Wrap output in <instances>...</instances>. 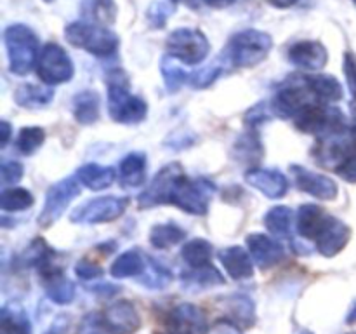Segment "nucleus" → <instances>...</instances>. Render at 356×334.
<instances>
[{"label":"nucleus","instance_id":"obj_1","mask_svg":"<svg viewBox=\"0 0 356 334\" xmlns=\"http://www.w3.org/2000/svg\"><path fill=\"white\" fill-rule=\"evenodd\" d=\"M271 47L273 38L270 33L256 28H247L229 38L222 56L226 65L233 68H252L268 58Z\"/></svg>","mask_w":356,"mask_h":334},{"label":"nucleus","instance_id":"obj_2","mask_svg":"<svg viewBox=\"0 0 356 334\" xmlns=\"http://www.w3.org/2000/svg\"><path fill=\"white\" fill-rule=\"evenodd\" d=\"M3 44H6L7 59H9V70L14 75H28L37 66L38 54V38L30 26L21 23L9 24L3 30Z\"/></svg>","mask_w":356,"mask_h":334},{"label":"nucleus","instance_id":"obj_3","mask_svg":"<svg viewBox=\"0 0 356 334\" xmlns=\"http://www.w3.org/2000/svg\"><path fill=\"white\" fill-rule=\"evenodd\" d=\"M65 38L76 49H83L96 58H110L118 51V37L106 26L73 21L65 28Z\"/></svg>","mask_w":356,"mask_h":334},{"label":"nucleus","instance_id":"obj_4","mask_svg":"<svg viewBox=\"0 0 356 334\" xmlns=\"http://www.w3.org/2000/svg\"><path fill=\"white\" fill-rule=\"evenodd\" d=\"M356 150V129L346 125L343 129L329 132L316 139V146L313 148V157L316 164L325 169L336 170L346 162Z\"/></svg>","mask_w":356,"mask_h":334},{"label":"nucleus","instance_id":"obj_5","mask_svg":"<svg viewBox=\"0 0 356 334\" xmlns=\"http://www.w3.org/2000/svg\"><path fill=\"white\" fill-rule=\"evenodd\" d=\"M108 113L118 124H139L146 118L148 104L143 97L131 94L124 80L111 77L108 84Z\"/></svg>","mask_w":356,"mask_h":334},{"label":"nucleus","instance_id":"obj_6","mask_svg":"<svg viewBox=\"0 0 356 334\" xmlns=\"http://www.w3.org/2000/svg\"><path fill=\"white\" fill-rule=\"evenodd\" d=\"M167 54L184 65H200L211 51L209 38L198 28H177L167 37Z\"/></svg>","mask_w":356,"mask_h":334},{"label":"nucleus","instance_id":"obj_7","mask_svg":"<svg viewBox=\"0 0 356 334\" xmlns=\"http://www.w3.org/2000/svg\"><path fill=\"white\" fill-rule=\"evenodd\" d=\"M292 120L299 131L306 132V134H315L318 138L348 125L343 111L339 108H334L332 104L325 103L308 104Z\"/></svg>","mask_w":356,"mask_h":334},{"label":"nucleus","instance_id":"obj_8","mask_svg":"<svg viewBox=\"0 0 356 334\" xmlns=\"http://www.w3.org/2000/svg\"><path fill=\"white\" fill-rule=\"evenodd\" d=\"M214 191L216 184L207 177L190 180V177L183 176L174 190L170 204L177 205L188 214L204 216L209 211V204H211Z\"/></svg>","mask_w":356,"mask_h":334},{"label":"nucleus","instance_id":"obj_9","mask_svg":"<svg viewBox=\"0 0 356 334\" xmlns=\"http://www.w3.org/2000/svg\"><path fill=\"white\" fill-rule=\"evenodd\" d=\"M37 75L47 86H58L73 79L75 75V66L72 58L66 54L65 49L59 44L49 42L42 47L37 61Z\"/></svg>","mask_w":356,"mask_h":334},{"label":"nucleus","instance_id":"obj_10","mask_svg":"<svg viewBox=\"0 0 356 334\" xmlns=\"http://www.w3.org/2000/svg\"><path fill=\"white\" fill-rule=\"evenodd\" d=\"M312 103H320L313 96L306 77H292L278 87L273 97V111L282 118H294L302 108Z\"/></svg>","mask_w":356,"mask_h":334},{"label":"nucleus","instance_id":"obj_11","mask_svg":"<svg viewBox=\"0 0 356 334\" xmlns=\"http://www.w3.org/2000/svg\"><path fill=\"white\" fill-rule=\"evenodd\" d=\"M127 204L129 200L125 197H111V195L97 197L73 209L70 219L76 225H97V223L115 221L124 214Z\"/></svg>","mask_w":356,"mask_h":334},{"label":"nucleus","instance_id":"obj_12","mask_svg":"<svg viewBox=\"0 0 356 334\" xmlns=\"http://www.w3.org/2000/svg\"><path fill=\"white\" fill-rule=\"evenodd\" d=\"M80 184L82 183H80L76 176L65 177V180L52 184L47 190V193H45V204L40 216H38V225L51 226L52 223L58 221L65 214L68 205L79 197Z\"/></svg>","mask_w":356,"mask_h":334},{"label":"nucleus","instance_id":"obj_13","mask_svg":"<svg viewBox=\"0 0 356 334\" xmlns=\"http://www.w3.org/2000/svg\"><path fill=\"white\" fill-rule=\"evenodd\" d=\"M183 176L184 173L181 164L172 162L163 166L162 169L155 174L152 183H149L148 186L145 188V191L139 195L138 198L139 207L149 209L162 204H170V198H172L174 190H176L177 183H179V180Z\"/></svg>","mask_w":356,"mask_h":334},{"label":"nucleus","instance_id":"obj_14","mask_svg":"<svg viewBox=\"0 0 356 334\" xmlns=\"http://www.w3.org/2000/svg\"><path fill=\"white\" fill-rule=\"evenodd\" d=\"M205 313L193 303H179L167 313L165 331L155 334H207Z\"/></svg>","mask_w":356,"mask_h":334},{"label":"nucleus","instance_id":"obj_15","mask_svg":"<svg viewBox=\"0 0 356 334\" xmlns=\"http://www.w3.org/2000/svg\"><path fill=\"white\" fill-rule=\"evenodd\" d=\"M287 58L302 72H320L329 61V52L318 40H299L289 47Z\"/></svg>","mask_w":356,"mask_h":334},{"label":"nucleus","instance_id":"obj_16","mask_svg":"<svg viewBox=\"0 0 356 334\" xmlns=\"http://www.w3.org/2000/svg\"><path fill=\"white\" fill-rule=\"evenodd\" d=\"M292 177H294L296 186L305 193L312 195V197L320 198V200H334L337 197V183L332 177L325 176V174L313 173V170L305 169L301 166L291 167Z\"/></svg>","mask_w":356,"mask_h":334},{"label":"nucleus","instance_id":"obj_17","mask_svg":"<svg viewBox=\"0 0 356 334\" xmlns=\"http://www.w3.org/2000/svg\"><path fill=\"white\" fill-rule=\"evenodd\" d=\"M351 237V228L341 219L329 216L327 221L323 223L322 230L316 235V249L320 254H323L325 257H332L336 254H339L344 247L348 246Z\"/></svg>","mask_w":356,"mask_h":334},{"label":"nucleus","instance_id":"obj_18","mask_svg":"<svg viewBox=\"0 0 356 334\" xmlns=\"http://www.w3.org/2000/svg\"><path fill=\"white\" fill-rule=\"evenodd\" d=\"M104 322L111 334H134L141 327V317L134 303L129 299L115 301L104 310Z\"/></svg>","mask_w":356,"mask_h":334},{"label":"nucleus","instance_id":"obj_19","mask_svg":"<svg viewBox=\"0 0 356 334\" xmlns=\"http://www.w3.org/2000/svg\"><path fill=\"white\" fill-rule=\"evenodd\" d=\"M247 249L252 256L254 263L263 270L275 267L285 257V249L278 240L264 235V233H250L247 235Z\"/></svg>","mask_w":356,"mask_h":334},{"label":"nucleus","instance_id":"obj_20","mask_svg":"<svg viewBox=\"0 0 356 334\" xmlns=\"http://www.w3.org/2000/svg\"><path fill=\"white\" fill-rule=\"evenodd\" d=\"M245 181L268 198H282L289 190V180L277 169H250L245 173Z\"/></svg>","mask_w":356,"mask_h":334},{"label":"nucleus","instance_id":"obj_21","mask_svg":"<svg viewBox=\"0 0 356 334\" xmlns=\"http://www.w3.org/2000/svg\"><path fill=\"white\" fill-rule=\"evenodd\" d=\"M40 275L44 278L45 294H47V298L52 303L68 305V303L75 299V284L65 277V273H63V270L58 264L45 268V270L40 271Z\"/></svg>","mask_w":356,"mask_h":334},{"label":"nucleus","instance_id":"obj_22","mask_svg":"<svg viewBox=\"0 0 356 334\" xmlns=\"http://www.w3.org/2000/svg\"><path fill=\"white\" fill-rule=\"evenodd\" d=\"M219 261L226 273L235 280H243V278H250L254 275V260L249 250H245L243 247H226L219 253Z\"/></svg>","mask_w":356,"mask_h":334},{"label":"nucleus","instance_id":"obj_23","mask_svg":"<svg viewBox=\"0 0 356 334\" xmlns=\"http://www.w3.org/2000/svg\"><path fill=\"white\" fill-rule=\"evenodd\" d=\"M80 14L87 23L110 26L117 19L118 7L115 0H83L80 3Z\"/></svg>","mask_w":356,"mask_h":334},{"label":"nucleus","instance_id":"obj_24","mask_svg":"<svg viewBox=\"0 0 356 334\" xmlns=\"http://www.w3.org/2000/svg\"><path fill=\"white\" fill-rule=\"evenodd\" d=\"M118 177L124 188H136L146 180V157L145 153L132 152L122 159L118 166Z\"/></svg>","mask_w":356,"mask_h":334},{"label":"nucleus","instance_id":"obj_25","mask_svg":"<svg viewBox=\"0 0 356 334\" xmlns=\"http://www.w3.org/2000/svg\"><path fill=\"white\" fill-rule=\"evenodd\" d=\"M329 214L316 204H305L299 207L298 212V232L305 239L315 240L322 230L323 223L327 221Z\"/></svg>","mask_w":356,"mask_h":334},{"label":"nucleus","instance_id":"obj_26","mask_svg":"<svg viewBox=\"0 0 356 334\" xmlns=\"http://www.w3.org/2000/svg\"><path fill=\"white\" fill-rule=\"evenodd\" d=\"M115 176H117V173H115L113 167L101 166V164H86L76 173V177H79L80 183L94 191L110 188L113 184Z\"/></svg>","mask_w":356,"mask_h":334},{"label":"nucleus","instance_id":"obj_27","mask_svg":"<svg viewBox=\"0 0 356 334\" xmlns=\"http://www.w3.org/2000/svg\"><path fill=\"white\" fill-rule=\"evenodd\" d=\"M73 117L79 124L90 125L99 118V94L96 90H80L73 96Z\"/></svg>","mask_w":356,"mask_h":334},{"label":"nucleus","instance_id":"obj_28","mask_svg":"<svg viewBox=\"0 0 356 334\" xmlns=\"http://www.w3.org/2000/svg\"><path fill=\"white\" fill-rule=\"evenodd\" d=\"M308 79V86L312 89L313 96L316 97V101L325 104H332L336 101H341L344 96L343 86L339 84V80L332 75H312L306 77Z\"/></svg>","mask_w":356,"mask_h":334},{"label":"nucleus","instance_id":"obj_29","mask_svg":"<svg viewBox=\"0 0 356 334\" xmlns=\"http://www.w3.org/2000/svg\"><path fill=\"white\" fill-rule=\"evenodd\" d=\"M52 97H54V90L51 87L37 86V84H21L14 93V101L28 110H38V108L47 106Z\"/></svg>","mask_w":356,"mask_h":334},{"label":"nucleus","instance_id":"obj_30","mask_svg":"<svg viewBox=\"0 0 356 334\" xmlns=\"http://www.w3.org/2000/svg\"><path fill=\"white\" fill-rule=\"evenodd\" d=\"M181 280H183V284L188 289H195V291L225 284V278H222L221 271L216 267H212V264L200 268H190V270L183 271Z\"/></svg>","mask_w":356,"mask_h":334},{"label":"nucleus","instance_id":"obj_31","mask_svg":"<svg viewBox=\"0 0 356 334\" xmlns=\"http://www.w3.org/2000/svg\"><path fill=\"white\" fill-rule=\"evenodd\" d=\"M145 268H146V256H143L141 253L132 249V250H127V253L120 254V256L111 263L110 273L111 277L115 278L141 277Z\"/></svg>","mask_w":356,"mask_h":334},{"label":"nucleus","instance_id":"obj_32","mask_svg":"<svg viewBox=\"0 0 356 334\" xmlns=\"http://www.w3.org/2000/svg\"><path fill=\"white\" fill-rule=\"evenodd\" d=\"M0 334H31V324L23 308L6 305L0 315Z\"/></svg>","mask_w":356,"mask_h":334},{"label":"nucleus","instance_id":"obj_33","mask_svg":"<svg viewBox=\"0 0 356 334\" xmlns=\"http://www.w3.org/2000/svg\"><path fill=\"white\" fill-rule=\"evenodd\" d=\"M292 219H294L292 209H289L287 205H277V207H271L266 212L264 225H266L268 232L271 235L278 237V239H287L291 235Z\"/></svg>","mask_w":356,"mask_h":334},{"label":"nucleus","instance_id":"obj_34","mask_svg":"<svg viewBox=\"0 0 356 334\" xmlns=\"http://www.w3.org/2000/svg\"><path fill=\"white\" fill-rule=\"evenodd\" d=\"M184 237H186V232L181 226L174 225V223H163V225L153 226L149 232V242L156 249H169L184 240Z\"/></svg>","mask_w":356,"mask_h":334},{"label":"nucleus","instance_id":"obj_35","mask_svg":"<svg viewBox=\"0 0 356 334\" xmlns=\"http://www.w3.org/2000/svg\"><path fill=\"white\" fill-rule=\"evenodd\" d=\"M183 260L190 264V268H200L211 264L212 244L205 239H193L184 244L181 250Z\"/></svg>","mask_w":356,"mask_h":334},{"label":"nucleus","instance_id":"obj_36","mask_svg":"<svg viewBox=\"0 0 356 334\" xmlns=\"http://www.w3.org/2000/svg\"><path fill=\"white\" fill-rule=\"evenodd\" d=\"M235 155L240 162L254 164L263 157V145L259 141V134L254 129L240 136L235 143Z\"/></svg>","mask_w":356,"mask_h":334},{"label":"nucleus","instance_id":"obj_37","mask_svg":"<svg viewBox=\"0 0 356 334\" xmlns=\"http://www.w3.org/2000/svg\"><path fill=\"white\" fill-rule=\"evenodd\" d=\"M160 73H162V79L165 82V89L169 93H176L183 87V84L186 82L188 73L186 70L181 66V63L177 61L172 56L165 54L160 59Z\"/></svg>","mask_w":356,"mask_h":334},{"label":"nucleus","instance_id":"obj_38","mask_svg":"<svg viewBox=\"0 0 356 334\" xmlns=\"http://www.w3.org/2000/svg\"><path fill=\"white\" fill-rule=\"evenodd\" d=\"M138 280H141V284L148 289H163L172 280V273L162 263L146 256V268Z\"/></svg>","mask_w":356,"mask_h":334},{"label":"nucleus","instance_id":"obj_39","mask_svg":"<svg viewBox=\"0 0 356 334\" xmlns=\"http://www.w3.org/2000/svg\"><path fill=\"white\" fill-rule=\"evenodd\" d=\"M35 202L33 195L26 188H6L0 195V207L3 212H19L31 207Z\"/></svg>","mask_w":356,"mask_h":334},{"label":"nucleus","instance_id":"obj_40","mask_svg":"<svg viewBox=\"0 0 356 334\" xmlns=\"http://www.w3.org/2000/svg\"><path fill=\"white\" fill-rule=\"evenodd\" d=\"M54 250L47 246V242L42 239H35L23 253V264L26 267H38V270L52 263Z\"/></svg>","mask_w":356,"mask_h":334},{"label":"nucleus","instance_id":"obj_41","mask_svg":"<svg viewBox=\"0 0 356 334\" xmlns=\"http://www.w3.org/2000/svg\"><path fill=\"white\" fill-rule=\"evenodd\" d=\"M44 139L45 131L42 127H37V125L23 127L16 138V148L23 155H33L44 145Z\"/></svg>","mask_w":356,"mask_h":334},{"label":"nucleus","instance_id":"obj_42","mask_svg":"<svg viewBox=\"0 0 356 334\" xmlns=\"http://www.w3.org/2000/svg\"><path fill=\"white\" fill-rule=\"evenodd\" d=\"M229 310H232V320L243 326H252L254 319V303L252 299L247 298V296H233L228 303Z\"/></svg>","mask_w":356,"mask_h":334},{"label":"nucleus","instance_id":"obj_43","mask_svg":"<svg viewBox=\"0 0 356 334\" xmlns=\"http://www.w3.org/2000/svg\"><path fill=\"white\" fill-rule=\"evenodd\" d=\"M174 9H176V6H172L169 0H156V2H153L149 6L148 13H146V19H148L149 26L156 28V30L165 26Z\"/></svg>","mask_w":356,"mask_h":334},{"label":"nucleus","instance_id":"obj_44","mask_svg":"<svg viewBox=\"0 0 356 334\" xmlns=\"http://www.w3.org/2000/svg\"><path fill=\"white\" fill-rule=\"evenodd\" d=\"M76 334H111V331L108 329L106 322H104L103 313L90 312L80 320Z\"/></svg>","mask_w":356,"mask_h":334},{"label":"nucleus","instance_id":"obj_45","mask_svg":"<svg viewBox=\"0 0 356 334\" xmlns=\"http://www.w3.org/2000/svg\"><path fill=\"white\" fill-rule=\"evenodd\" d=\"M221 73H222V66L219 65L204 66V68L197 70V72L190 77V84L193 89H205V87L212 86V84L221 77Z\"/></svg>","mask_w":356,"mask_h":334},{"label":"nucleus","instance_id":"obj_46","mask_svg":"<svg viewBox=\"0 0 356 334\" xmlns=\"http://www.w3.org/2000/svg\"><path fill=\"white\" fill-rule=\"evenodd\" d=\"M344 77H346L348 89H350L351 97V108H353V115L356 118V56L353 52H344Z\"/></svg>","mask_w":356,"mask_h":334},{"label":"nucleus","instance_id":"obj_47","mask_svg":"<svg viewBox=\"0 0 356 334\" xmlns=\"http://www.w3.org/2000/svg\"><path fill=\"white\" fill-rule=\"evenodd\" d=\"M271 118L270 110H268L266 103H257L256 106L250 108L245 113V124L249 125L250 129H256L259 125H263L264 122H268Z\"/></svg>","mask_w":356,"mask_h":334},{"label":"nucleus","instance_id":"obj_48","mask_svg":"<svg viewBox=\"0 0 356 334\" xmlns=\"http://www.w3.org/2000/svg\"><path fill=\"white\" fill-rule=\"evenodd\" d=\"M75 273L76 277L82 278V280H96V278L103 277V268L99 264L92 263V261L80 260L75 264Z\"/></svg>","mask_w":356,"mask_h":334},{"label":"nucleus","instance_id":"obj_49","mask_svg":"<svg viewBox=\"0 0 356 334\" xmlns=\"http://www.w3.org/2000/svg\"><path fill=\"white\" fill-rule=\"evenodd\" d=\"M0 174H2L3 184H14L23 177V166L19 162H16V160H9V162L2 164Z\"/></svg>","mask_w":356,"mask_h":334},{"label":"nucleus","instance_id":"obj_50","mask_svg":"<svg viewBox=\"0 0 356 334\" xmlns=\"http://www.w3.org/2000/svg\"><path fill=\"white\" fill-rule=\"evenodd\" d=\"M207 334H242V327L232 319H219L209 327Z\"/></svg>","mask_w":356,"mask_h":334},{"label":"nucleus","instance_id":"obj_51","mask_svg":"<svg viewBox=\"0 0 356 334\" xmlns=\"http://www.w3.org/2000/svg\"><path fill=\"white\" fill-rule=\"evenodd\" d=\"M337 174L348 183H356V150L351 153L350 159L337 169Z\"/></svg>","mask_w":356,"mask_h":334},{"label":"nucleus","instance_id":"obj_52","mask_svg":"<svg viewBox=\"0 0 356 334\" xmlns=\"http://www.w3.org/2000/svg\"><path fill=\"white\" fill-rule=\"evenodd\" d=\"M0 129H2V138H0V146H6L10 139V125L7 120L0 122Z\"/></svg>","mask_w":356,"mask_h":334},{"label":"nucleus","instance_id":"obj_53","mask_svg":"<svg viewBox=\"0 0 356 334\" xmlns=\"http://www.w3.org/2000/svg\"><path fill=\"white\" fill-rule=\"evenodd\" d=\"M202 2H204L205 6L216 7V9H225V7H228V6H232V3H235L236 0H202Z\"/></svg>","mask_w":356,"mask_h":334},{"label":"nucleus","instance_id":"obj_54","mask_svg":"<svg viewBox=\"0 0 356 334\" xmlns=\"http://www.w3.org/2000/svg\"><path fill=\"white\" fill-rule=\"evenodd\" d=\"M299 0H270V3L273 7H277V9H289V7L296 6Z\"/></svg>","mask_w":356,"mask_h":334},{"label":"nucleus","instance_id":"obj_55","mask_svg":"<svg viewBox=\"0 0 356 334\" xmlns=\"http://www.w3.org/2000/svg\"><path fill=\"white\" fill-rule=\"evenodd\" d=\"M346 322H348V324H355V322H356V301H355V305L351 306L350 313H348V317H346Z\"/></svg>","mask_w":356,"mask_h":334},{"label":"nucleus","instance_id":"obj_56","mask_svg":"<svg viewBox=\"0 0 356 334\" xmlns=\"http://www.w3.org/2000/svg\"><path fill=\"white\" fill-rule=\"evenodd\" d=\"M59 333H61V329H59L58 324H54V326H52L51 329H49L47 333H45V334H59Z\"/></svg>","mask_w":356,"mask_h":334},{"label":"nucleus","instance_id":"obj_57","mask_svg":"<svg viewBox=\"0 0 356 334\" xmlns=\"http://www.w3.org/2000/svg\"><path fill=\"white\" fill-rule=\"evenodd\" d=\"M170 3H172V6H177V2H179V0H169Z\"/></svg>","mask_w":356,"mask_h":334},{"label":"nucleus","instance_id":"obj_58","mask_svg":"<svg viewBox=\"0 0 356 334\" xmlns=\"http://www.w3.org/2000/svg\"><path fill=\"white\" fill-rule=\"evenodd\" d=\"M302 334H313V333H309V331H306V333H302Z\"/></svg>","mask_w":356,"mask_h":334},{"label":"nucleus","instance_id":"obj_59","mask_svg":"<svg viewBox=\"0 0 356 334\" xmlns=\"http://www.w3.org/2000/svg\"><path fill=\"white\" fill-rule=\"evenodd\" d=\"M45 2H52V0H45Z\"/></svg>","mask_w":356,"mask_h":334},{"label":"nucleus","instance_id":"obj_60","mask_svg":"<svg viewBox=\"0 0 356 334\" xmlns=\"http://www.w3.org/2000/svg\"><path fill=\"white\" fill-rule=\"evenodd\" d=\"M346 334H356V333H346Z\"/></svg>","mask_w":356,"mask_h":334},{"label":"nucleus","instance_id":"obj_61","mask_svg":"<svg viewBox=\"0 0 356 334\" xmlns=\"http://www.w3.org/2000/svg\"><path fill=\"white\" fill-rule=\"evenodd\" d=\"M353 2H356V0H353Z\"/></svg>","mask_w":356,"mask_h":334}]
</instances>
